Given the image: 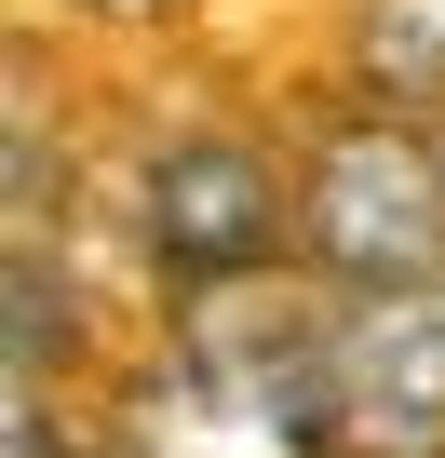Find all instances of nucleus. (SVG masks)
Wrapping results in <instances>:
<instances>
[{
    "instance_id": "nucleus-2",
    "label": "nucleus",
    "mask_w": 445,
    "mask_h": 458,
    "mask_svg": "<svg viewBox=\"0 0 445 458\" xmlns=\"http://www.w3.org/2000/svg\"><path fill=\"white\" fill-rule=\"evenodd\" d=\"M324 458H445V270L432 284H338Z\"/></svg>"
},
{
    "instance_id": "nucleus-5",
    "label": "nucleus",
    "mask_w": 445,
    "mask_h": 458,
    "mask_svg": "<svg viewBox=\"0 0 445 458\" xmlns=\"http://www.w3.org/2000/svg\"><path fill=\"white\" fill-rule=\"evenodd\" d=\"M351 68H364L391 108H445V0H364Z\"/></svg>"
},
{
    "instance_id": "nucleus-3",
    "label": "nucleus",
    "mask_w": 445,
    "mask_h": 458,
    "mask_svg": "<svg viewBox=\"0 0 445 458\" xmlns=\"http://www.w3.org/2000/svg\"><path fill=\"white\" fill-rule=\"evenodd\" d=\"M149 243H162L175 284H230V270H270L297 243V216H284V189L244 135H175L149 162Z\"/></svg>"
},
{
    "instance_id": "nucleus-6",
    "label": "nucleus",
    "mask_w": 445,
    "mask_h": 458,
    "mask_svg": "<svg viewBox=\"0 0 445 458\" xmlns=\"http://www.w3.org/2000/svg\"><path fill=\"white\" fill-rule=\"evenodd\" d=\"M95 14H162V0H95Z\"/></svg>"
},
{
    "instance_id": "nucleus-1",
    "label": "nucleus",
    "mask_w": 445,
    "mask_h": 458,
    "mask_svg": "<svg viewBox=\"0 0 445 458\" xmlns=\"http://www.w3.org/2000/svg\"><path fill=\"white\" fill-rule=\"evenodd\" d=\"M297 257L324 284H432L445 270V135H418V122L324 135V162L297 189Z\"/></svg>"
},
{
    "instance_id": "nucleus-4",
    "label": "nucleus",
    "mask_w": 445,
    "mask_h": 458,
    "mask_svg": "<svg viewBox=\"0 0 445 458\" xmlns=\"http://www.w3.org/2000/svg\"><path fill=\"white\" fill-rule=\"evenodd\" d=\"M108 458H324L284 404H257V391H230V377H202L189 351H175V377L122 418V445Z\"/></svg>"
}]
</instances>
